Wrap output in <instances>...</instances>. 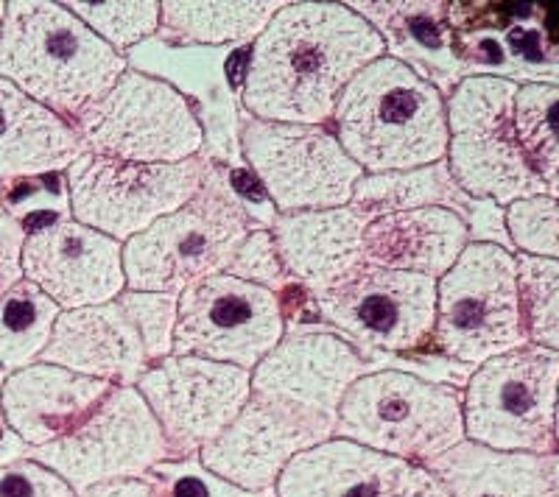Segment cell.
<instances>
[{
    "mask_svg": "<svg viewBox=\"0 0 559 497\" xmlns=\"http://www.w3.org/2000/svg\"><path fill=\"white\" fill-rule=\"evenodd\" d=\"M381 57L386 43L349 3H280L249 45L241 112L274 123L328 126L344 87Z\"/></svg>",
    "mask_w": 559,
    "mask_h": 497,
    "instance_id": "obj_1",
    "label": "cell"
},
{
    "mask_svg": "<svg viewBox=\"0 0 559 497\" xmlns=\"http://www.w3.org/2000/svg\"><path fill=\"white\" fill-rule=\"evenodd\" d=\"M127 71V57L90 32L68 3H7L0 76L70 126L102 101Z\"/></svg>",
    "mask_w": 559,
    "mask_h": 497,
    "instance_id": "obj_2",
    "label": "cell"
},
{
    "mask_svg": "<svg viewBox=\"0 0 559 497\" xmlns=\"http://www.w3.org/2000/svg\"><path fill=\"white\" fill-rule=\"evenodd\" d=\"M445 98L406 62L381 57L344 87L331 129L364 173L433 166L448 154Z\"/></svg>",
    "mask_w": 559,
    "mask_h": 497,
    "instance_id": "obj_3",
    "label": "cell"
},
{
    "mask_svg": "<svg viewBox=\"0 0 559 497\" xmlns=\"http://www.w3.org/2000/svg\"><path fill=\"white\" fill-rule=\"evenodd\" d=\"M252 218L227 182V166L207 160L202 187L179 210L123 243V275L132 291L182 293L236 260Z\"/></svg>",
    "mask_w": 559,
    "mask_h": 497,
    "instance_id": "obj_4",
    "label": "cell"
},
{
    "mask_svg": "<svg viewBox=\"0 0 559 497\" xmlns=\"http://www.w3.org/2000/svg\"><path fill=\"white\" fill-rule=\"evenodd\" d=\"M521 84L507 76L459 78L448 93V154L456 185L473 202L503 207L543 196L548 185L528 166L515 132V96Z\"/></svg>",
    "mask_w": 559,
    "mask_h": 497,
    "instance_id": "obj_5",
    "label": "cell"
},
{
    "mask_svg": "<svg viewBox=\"0 0 559 497\" xmlns=\"http://www.w3.org/2000/svg\"><path fill=\"white\" fill-rule=\"evenodd\" d=\"M338 439L376 453L428 464L464 441L462 391L403 369H376L344 395Z\"/></svg>",
    "mask_w": 559,
    "mask_h": 497,
    "instance_id": "obj_6",
    "label": "cell"
},
{
    "mask_svg": "<svg viewBox=\"0 0 559 497\" xmlns=\"http://www.w3.org/2000/svg\"><path fill=\"white\" fill-rule=\"evenodd\" d=\"M431 344L459 364L528 344L523 330L515 252L496 241H471L437 280V322Z\"/></svg>",
    "mask_w": 559,
    "mask_h": 497,
    "instance_id": "obj_7",
    "label": "cell"
},
{
    "mask_svg": "<svg viewBox=\"0 0 559 497\" xmlns=\"http://www.w3.org/2000/svg\"><path fill=\"white\" fill-rule=\"evenodd\" d=\"M559 352L526 344L489 357L462 391L464 439L501 453L557 456Z\"/></svg>",
    "mask_w": 559,
    "mask_h": 497,
    "instance_id": "obj_8",
    "label": "cell"
},
{
    "mask_svg": "<svg viewBox=\"0 0 559 497\" xmlns=\"http://www.w3.org/2000/svg\"><path fill=\"white\" fill-rule=\"evenodd\" d=\"M82 148L123 162H185L204 154L197 107L174 84L129 68L73 123Z\"/></svg>",
    "mask_w": 559,
    "mask_h": 497,
    "instance_id": "obj_9",
    "label": "cell"
},
{
    "mask_svg": "<svg viewBox=\"0 0 559 497\" xmlns=\"http://www.w3.org/2000/svg\"><path fill=\"white\" fill-rule=\"evenodd\" d=\"M238 154L272 198L277 216L347 207L364 177L331 126L274 123L243 112Z\"/></svg>",
    "mask_w": 559,
    "mask_h": 497,
    "instance_id": "obj_10",
    "label": "cell"
},
{
    "mask_svg": "<svg viewBox=\"0 0 559 497\" xmlns=\"http://www.w3.org/2000/svg\"><path fill=\"white\" fill-rule=\"evenodd\" d=\"M204 168L207 157L185 162H123L84 151L64 171L70 218L127 243L154 221L188 205L202 187Z\"/></svg>",
    "mask_w": 559,
    "mask_h": 497,
    "instance_id": "obj_11",
    "label": "cell"
},
{
    "mask_svg": "<svg viewBox=\"0 0 559 497\" xmlns=\"http://www.w3.org/2000/svg\"><path fill=\"white\" fill-rule=\"evenodd\" d=\"M28 459L53 470L82 495L118 478H146L154 466L174 461L171 445L134 386H112L76 431L28 450Z\"/></svg>",
    "mask_w": 559,
    "mask_h": 497,
    "instance_id": "obj_12",
    "label": "cell"
},
{
    "mask_svg": "<svg viewBox=\"0 0 559 497\" xmlns=\"http://www.w3.org/2000/svg\"><path fill=\"white\" fill-rule=\"evenodd\" d=\"M319 322L356 350L412 352L431 344L437 280L392 268L358 266L338 282L311 293Z\"/></svg>",
    "mask_w": 559,
    "mask_h": 497,
    "instance_id": "obj_13",
    "label": "cell"
},
{
    "mask_svg": "<svg viewBox=\"0 0 559 497\" xmlns=\"http://www.w3.org/2000/svg\"><path fill=\"white\" fill-rule=\"evenodd\" d=\"M286 332L277 293L233 275H216L179 293L174 355L207 357L252 372Z\"/></svg>",
    "mask_w": 559,
    "mask_h": 497,
    "instance_id": "obj_14",
    "label": "cell"
},
{
    "mask_svg": "<svg viewBox=\"0 0 559 497\" xmlns=\"http://www.w3.org/2000/svg\"><path fill=\"white\" fill-rule=\"evenodd\" d=\"M134 389L159 422L174 461L202 453L236 420L252 395V372L197 355H168L148 366Z\"/></svg>",
    "mask_w": 559,
    "mask_h": 497,
    "instance_id": "obj_15",
    "label": "cell"
},
{
    "mask_svg": "<svg viewBox=\"0 0 559 497\" xmlns=\"http://www.w3.org/2000/svg\"><path fill=\"white\" fill-rule=\"evenodd\" d=\"M336 436V422L292 402L249 395L247 405L210 445L199 464L247 495H266L299 453Z\"/></svg>",
    "mask_w": 559,
    "mask_h": 497,
    "instance_id": "obj_16",
    "label": "cell"
},
{
    "mask_svg": "<svg viewBox=\"0 0 559 497\" xmlns=\"http://www.w3.org/2000/svg\"><path fill=\"white\" fill-rule=\"evenodd\" d=\"M23 277L59 311L115 302L127 291L123 243L76 218H57L26 235Z\"/></svg>",
    "mask_w": 559,
    "mask_h": 497,
    "instance_id": "obj_17",
    "label": "cell"
},
{
    "mask_svg": "<svg viewBox=\"0 0 559 497\" xmlns=\"http://www.w3.org/2000/svg\"><path fill=\"white\" fill-rule=\"evenodd\" d=\"M378 366L333 330H288L252 369V395L338 422L344 395Z\"/></svg>",
    "mask_w": 559,
    "mask_h": 497,
    "instance_id": "obj_18",
    "label": "cell"
},
{
    "mask_svg": "<svg viewBox=\"0 0 559 497\" xmlns=\"http://www.w3.org/2000/svg\"><path fill=\"white\" fill-rule=\"evenodd\" d=\"M277 497H451L428 466L347 439L299 453L274 484Z\"/></svg>",
    "mask_w": 559,
    "mask_h": 497,
    "instance_id": "obj_19",
    "label": "cell"
},
{
    "mask_svg": "<svg viewBox=\"0 0 559 497\" xmlns=\"http://www.w3.org/2000/svg\"><path fill=\"white\" fill-rule=\"evenodd\" d=\"M39 361L115 386H138L152 366L146 347L118 300L59 313Z\"/></svg>",
    "mask_w": 559,
    "mask_h": 497,
    "instance_id": "obj_20",
    "label": "cell"
},
{
    "mask_svg": "<svg viewBox=\"0 0 559 497\" xmlns=\"http://www.w3.org/2000/svg\"><path fill=\"white\" fill-rule=\"evenodd\" d=\"M112 386L115 383L37 361L7 377L0 405L14 436L28 450H37L76 431Z\"/></svg>",
    "mask_w": 559,
    "mask_h": 497,
    "instance_id": "obj_21",
    "label": "cell"
},
{
    "mask_svg": "<svg viewBox=\"0 0 559 497\" xmlns=\"http://www.w3.org/2000/svg\"><path fill=\"white\" fill-rule=\"evenodd\" d=\"M372 216L358 207L280 213L272 238L288 280L308 293L328 288L364 266V230Z\"/></svg>",
    "mask_w": 559,
    "mask_h": 497,
    "instance_id": "obj_22",
    "label": "cell"
},
{
    "mask_svg": "<svg viewBox=\"0 0 559 497\" xmlns=\"http://www.w3.org/2000/svg\"><path fill=\"white\" fill-rule=\"evenodd\" d=\"M471 241L467 218L445 207L389 213L364 230V266L439 280Z\"/></svg>",
    "mask_w": 559,
    "mask_h": 497,
    "instance_id": "obj_23",
    "label": "cell"
},
{
    "mask_svg": "<svg viewBox=\"0 0 559 497\" xmlns=\"http://www.w3.org/2000/svg\"><path fill=\"white\" fill-rule=\"evenodd\" d=\"M82 154L70 123L0 76V182L64 173Z\"/></svg>",
    "mask_w": 559,
    "mask_h": 497,
    "instance_id": "obj_24",
    "label": "cell"
},
{
    "mask_svg": "<svg viewBox=\"0 0 559 497\" xmlns=\"http://www.w3.org/2000/svg\"><path fill=\"white\" fill-rule=\"evenodd\" d=\"M423 466L451 497H554L551 456L501 453L464 439Z\"/></svg>",
    "mask_w": 559,
    "mask_h": 497,
    "instance_id": "obj_25",
    "label": "cell"
},
{
    "mask_svg": "<svg viewBox=\"0 0 559 497\" xmlns=\"http://www.w3.org/2000/svg\"><path fill=\"white\" fill-rule=\"evenodd\" d=\"M280 0L252 3H204V0H163L159 43L182 48H241L261 37Z\"/></svg>",
    "mask_w": 559,
    "mask_h": 497,
    "instance_id": "obj_26",
    "label": "cell"
},
{
    "mask_svg": "<svg viewBox=\"0 0 559 497\" xmlns=\"http://www.w3.org/2000/svg\"><path fill=\"white\" fill-rule=\"evenodd\" d=\"M349 205L369 213L372 218L401 210H423V207H445L467 218L473 198L464 196L448 162L442 160L433 166L412 168V171L364 173Z\"/></svg>",
    "mask_w": 559,
    "mask_h": 497,
    "instance_id": "obj_27",
    "label": "cell"
},
{
    "mask_svg": "<svg viewBox=\"0 0 559 497\" xmlns=\"http://www.w3.org/2000/svg\"><path fill=\"white\" fill-rule=\"evenodd\" d=\"M386 43V57L401 59L428 78L439 59H451L442 3H349ZM431 82V78H428Z\"/></svg>",
    "mask_w": 559,
    "mask_h": 497,
    "instance_id": "obj_28",
    "label": "cell"
},
{
    "mask_svg": "<svg viewBox=\"0 0 559 497\" xmlns=\"http://www.w3.org/2000/svg\"><path fill=\"white\" fill-rule=\"evenodd\" d=\"M59 305L48 300L26 277L0 302V366L12 372L26 369L43 357L59 319Z\"/></svg>",
    "mask_w": 559,
    "mask_h": 497,
    "instance_id": "obj_29",
    "label": "cell"
},
{
    "mask_svg": "<svg viewBox=\"0 0 559 497\" xmlns=\"http://www.w3.org/2000/svg\"><path fill=\"white\" fill-rule=\"evenodd\" d=\"M515 132L528 166L548 185L559 171V84L526 82L518 87Z\"/></svg>",
    "mask_w": 559,
    "mask_h": 497,
    "instance_id": "obj_30",
    "label": "cell"
},
{
    "mask_svg": "<svg viewBox=\"0 0 559 497\" xmlns=\"http://www.w3.org/2000/svg\"><path fill=\"white\" fill-rule=\"evenodd\" d=\"M523 330L528 344L559 352V263L515 252Z\"/></svg>",
    "mask_w": 559,
    "mask_h": 497,
    "instance_id": "obj_31",
    "label": "cell"
},
{
    "mask_svg": "<svg viewBox=\"0 0 559 497\" xmlns=\"http://www.w3.org/2000/svg\"><path fill=\"white\" fill-rule=\"evenodd\" d=\"M68 9L121 57H127L138 45L154 39L159 32V0H138V3L70 0Z\"/></svg>",
    "mask_w": 559,
    "mask_h": 497,
    "instance_id": "obj_32",
    "label": "cell"
},
{
    "mask_svg": "<svg viewBox=\"0 0 559 497\" xmlns=\"http://www.w3.org/2000/svg\"><path fill=\"white\" fill-rule=\"evenodd\" d=\"M512 252L559 263V198L532 196L503 210Z\"/></svg>",
    "mask_w": 559,
    "mask_h": 497,
    "instance_id": "obj_33",
    "label": "cell"
},
{
    "mask_svg": "<svg viewBox=\"0 0 559 497\" xmlns=\"http://www.w3.org/2000/svg\"><path fill=\"white\" fill-rule=\"evenodd\" d=\"M123 313L129 316L132 327L138 330L140 341L146 347L148 364H159L174 355V332H177L179 296L177 293L159 291H127L118 296Z\"/></svg>",
    "mask_w": 559,
    "mask_h": 497,
    "instance_id": "obj_34",
    "label": "cell"
},
{
    "mask_svg": "<svg viewBox=\"0 0 559 497\" xmlns=\"http://www.w3.org/2000/svg\"><path fill=\"white\" fill-rule=\"evenodd\" d=\"M224 275H233L238 277V280L269 288V291H274L277 296L286 291L288 286V275L286 268H283V263H280L272 232L263 230V227H254V230L243 238L236 260L229 263V268Z\"/></svg>",
    "mask_w": 559,
    "mask_h": 497,
    "instance_id": "obj_35",
    "label": "cell"
},
{
    "mask_svg": "<svg viewBox=\"0 0 559 497\" xmlns=\"http://www.w3.org/2000/svg\"><path fill=\"white\" fill-rule=\"evenodd\" d=\"M0 497H79L68 481L34 459L0 466Z\"/></svg>",
    "mask_w": 559,
    "mask_h": 497,
    "instance_id": "obj_36",
    "label": "cell"
},
{
    "mask_svg": "<svg viewBox=\"0 0 559 497\" xmlns=\"http://www.w3.org/2000/svg\"><path fill=\"white\" fill-rule=\"evenodd\" d=\"M23 223L0 207V302L23 280Z\"/></svg>",
    "mask_w": 559,
    "mask_h": 497,
    "instance_id": "obj_37",
    "label": "cell"
},
{
    "mask_svg": "<svg viewBox=\"0 0 559 497\" xmlns=\"http://www.w3.org/2000/svg\"><path fill=\"white\" fill-rule=\"evenodd\" d=\"M227 182L233 187V193L238 196V202L243 205L247 216L252 218L254 227H263V230H272L277 210H274L272 198L266 196L263 185L258 182L252 171L247 166H227Z\"/></svg>",
    "mask_w": 559,
    "mask_h": 497,
    "instance_id": "obj_38",
    "label": "cell"
},
{
    "mask_svg": "<svg viewBox=\"0 0 559 497\" xmlns=\"http://www.w3.org/2000/svg\"><path fill=\"white\" fill-rule=\"evenodd\" d=\"M79 497H159V492L146 478H118L90 486Z\"/></svg>",
    "mask_w": 559,
    "mask_h": 497,
    "instance_id": "obj_39",
    "label": "cell"
},
{
    "mask_svg": "<svg viewBox=\"0 0 559 497\" xmlns=\"http://www.w3.org/2000/svg\"><path fill=\"white\" fill-rule=\"evenodd\" d=\"M9 372L0 366V395H3V383H7ZM17 459H28V447L14 436V431L9 427L7 414H3V405H0V466L12 464Z\"/></svg>",
    "mask_w": 559,
    "mask_h": 497,
    "instance_id": "obj_40",
    "label": "cell"
},
{
    "mask_svg": "<svg viewBox=\"0 0 559 497\" xmlns=\"http://www.w3.org/2000/svg\"><path fill=\"white\" fill-rule=\"evenodd\" d=\"M551 481H554V497H559V453L551 456Z\"/></svg>",
    "mask_w": 559,
    "mask_h": 497,
    "instance_id": "obj_41",
    "label": "cell"
},
{
    "mask_svg": "<svg viewBox=\"0 0 559 497\" xmlns=\"http://www.w3.org/2000/svg\"><path fill=\"white\" fill-rule=\"evenodd\" d=\"M554 439H557V453H559V391H557V411H554Z\"/></svg>",
    "mask_w": 559,
    "mask_h": 497,
    "instance_id": "obj_42",
    "label": "cell"
},
{
    "mask_svg": "<svg viewBox=\"0 0 559 497\" xmlns=\"http://www.w3.org/2000/svg\"><path fill=\"white\" fill-rule=\"evenodd\" d=\"M548 196L559 198V171H557V177H554L551 182H548Z\"/></svg>",
    "mask_w": 559,
    "mask_h": 497,
    "instance_id": "obj_43",
    "label": "cell"
},
{
    "mask_svg": "<svg viewBox=\"0 0 559 497\" xmlns=\"http://www.w3.org/2000/svg\"><path fill=\"white\" fill-rule=\"evenodd\" d=\"M3 20H7V3L0 0V34H3Z\"/></svg>",
    "mask_w": 559,
    "mask_h": 497,
    "instance_id": "obj_44",
    "label": "cell"
}]
</instances>
